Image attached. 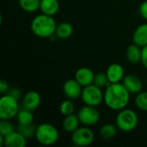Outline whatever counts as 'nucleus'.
<instances>
[{
  "label": "nucleus",
  "instance_id": "1",
  "mask_svg": "<svg viewBox=\"0 0 147 147\" xmlns=\"http://www.w3.org/2000/svg\"><path fill=\"white\" fill-rule=\"evenodd\" d=\"M131 94L122 83L110 84L105 88L103 102L106 106L115 111H120L129 103Z\"/></svg>",
  "mask_w": 147,
  "mask_h": 147
},
{
  "label": "nucleus",
  "instance_id": "2",
  "mask_svg": "<svg viewBox=\"0 0 147 147\" xmlns=\"http://www.w3.org/2000/svg\"><path fill=\"white\" fill-rule=\"evenodd\" d=\"M57 22L53 16L40 14L34 16L31 22L30 28L33 34L40 38H51L55 34Z\"/></svg>",
  "mask_w": 147,
  "mask_h": 147
},
{
  "label": "nucleus",
  "instance_id": "3",
  "mask_svg": "<svg viewBox=\"0 0 147 147\" xmlns=\"http://www.w3.org/2000/svg\"><path fill=\"white\" fill-rule=\"evenodd\" d=\"M34 137L39 144L49 146L57 143L59 138V133L53 125L50 123H41L37 126Z\"/></svg>",
  "mask_w": 147,
  "mask_h": 147
},
{
  "label": "nucleus",
  "instance_id": "4",
  "mask_svg": "<svg viewBox=\"0 0 147 147\" xmlns=\"http://www.w3.org/2000/svg\"><path fill=\"white\" fill-rule=\"evenodd\" d=\"M139 123V117L135 111L129 109H123L119 111L115 118V125L122 132H131L134 130Z\"/></svg>",
  "mask_w": 147,
  "mask_h": 147
},
{
  "label": "nucleus",
  "instance_id": "5",
  "mask_svg": "<svg viewBox=\"0 0 147 147\" xmlns=\"http://www.w3.org/2000/svg\"><path fill=\"white\" fill-rule=\"evenodd\" d=\"M18 99L7 93L0 98V119L11 120L16 116L20 108Z\"/></svg>",
  "mask_w": 147,
  "mask_h": 147
},
{
  "label": "nucleus",
  "instance_id": "6",
  "mask_svg": "<svg viewBox=\"0 0 147 147\" xmlns=\"http://www.w3.org/2000/svg\"><path fill=\"white\" fill-rule=\"evenodd\" d=\"M81 99L85 105L97 107L103 102L104 92L101 88L92 84L83 88Z\"/></svg>",
  "mask_w": 147,
  "mask_h": 147
},
{
  "label": "nucleus",
  "instance_id": "7",
  "mask_svg": "<svg viewBox=\"0 0 147 147\" xmlns=\"http://www.w3.org/2000/svg\"><path fill=\"white\" fill-rule=\"evenodd\" d=\"M95 135L90 127L84 126L77 128L71 133V142L74 146L79 147H86L91 145L94 141Z\"/></svg>",
  "mask_w": 147,
  "mask_h": 147
},
{
  "label": "nucleus",
  "instance_id": "8",
  "mask_svg": "<svg viewBox=\"0 0 147 147\" xmlns=\"http://www.w3.org/2000/svg\"><path fill=\"white\" fill-rule=\"evenodd\" d=\"M77 115L83 126L91 127L96 125L100 121V113L96 107L84 105L78 110Z\"/></svg>",
  "mask_w": 147,
  "mask_h": 147
},
{
  "label": "nucleus",
  "instance_id": "9",
  "mask_svg": "<svg viewBox=\"0 0 147 147\" xmlns=\"http://www.w3.org/2000/svg\"><path fill=\"white\" fill-rule=\"evenodd\" d=\"M27 139L18 131H15L6 136L0 135V145L5 147H25L27 146Z\"/></svg>",
  "mask_w": 147,
  "mask_h": 147
},
{
  "label": "nucleus",
  "instance_id": "10",
  "mask_svg": "<svg viewBox=\"0 0 147 147\" xmlns=\"http://www.w3.org/2000/svg\"><path fill=\"white\" fill-rule=\"evenodd\" d=\"M83 86L74 78L68 79L63 84V92L66 98L71 100H75L81 97Z\"/></svg>",
  "mask_w": 147,
  "mask_h": 147
},
{
  "label": "nucleus",
  "instance_id": "11",
  "mask_svg": "<svg viewBox=\"0 0 147 147\" xmlns=\"http://www.w3.org/2000/svg\"><path fill=\"white\" fill-rule=\"evenodd\" d=\"M121 83L131 95H137L143 90L142 80L140 78V77L134 74L125 76Z\"/></svg>",
  "mask_w": 147,
  "mask_h": 147
},
{
  "label": "nucleus",
  "instance_id": "12",
  "mask_svg": "<svg viewBox=\"0 0 147 147\" xmlns=\"http://www.w3.org/2000/svg\"><path fill=\"white\" fill-rule=\"evenodd\" d=\"M40 102H41L40 95L34 90H30L27 92L22 99V108L30 111L36 110L39 108Z\"/></svg>",
  "mask_w": 147,
  "mask_h": 147
},
{
  "label": "nucleus",
  "instance_id": "13",
  "mask_svg": "<svg viewBox=\"0 0 147 147\" xmlns=\"http://www.w3.org/2000/svg\"><path fill=\"white\" fill-rule=\"evenodd\" d=\"M106 74L110 84L121 83L125 77V70L121 64L113 63L107 68Z\"/></svg>",
  "mask_w": 147,
  "mask_h": 147
},
{
  "label": "nucleus",
  "instance_id": "14",
  "mask_svg": "<svg viewBox=\"0 0 147 147\" xmlns=\"http://www.w3.org/2000/svg\"><path fill=\"white\" fill-rule=\"evenodd\" d=\"M95 73L88 67H80L75 72V79L83 86H88L93 84Z\"/></svg>",
  "mask_w": 147,
  "mask_h": 147
},
{
  "label": "nucleus",
  "instance_id": "15",
  "mask_svg": "<svg viewBox=\"0 0 147 147\" xmlns=\"http://www.w3.org/2000/svg\"><path fill=\"white\" fill-rule=\"evenodd\" d=\"M133 42L141 47L147 45V23L140 24L133 34Z\"/></svg>",
  "mask_w": 147,
  "mask_h": 147
},
{
  "label": "nucleus",
  "instance_id": "16",
  "mask_svg": "<svg viewBox=\"0 0 147 147\" xmlns=\"http://www.w3.org/2000/svg\"><path fill=\"white\" fill-rule=\"evenodd\" d=\"M126 57L127 61L132 64H137L141 62L142 47L134 43L129 45L126 51Z\"/></svg>",
  "mask_w": 147,
  "mask_h": 147
},
{
  "label": "nucleus",
  "instance_id": "17",
  "mask_svg": "<svg viewBox=\"0 0 147 147\" xmlns=\"http://www.w3.org/2000/svg\"><path fill=\"white\" fill-rule=\"evenodd\" d=\"M59 9V0H40V10L42 14L48 16H54Z\"/></svg>",
  "mask_w": 147,
  "mask_h": 147
},
{
  "label": "nucleus",
  "instance_id": "18",
  "mask_svg": "<svg viewBox=\"0 0 147 147\" xmlns=\"http://www.w3.org/2000/svg\"><path fill=\"white\" fill-rule=\"evenodd\" d=\"M73 34V27L71 23L67 22H62L57 24L54 36L59 40L69 39Z\"/></svg>",
  "mask_w": 147,
  "mask_h": 147
},
{
  "label": "nucleus",
  "instance_id": "19",
  "mask_svg": "<svg viewBox=\"0 0 147 147\" xmlns=\"http://www.w3.org/2000/svg\"><path fill=\"white\" fill-rule=\"evenodd\" d=\"M79 124H81V123L79 121L78 115L72 114V115L65 116V118L62 121V127L66 133L71 134L77 128L79 127Z\"/></svg>",
  "mask_w": 147,
  "mask_h": 147
},
{
  "label": "nucleus",
  "instance_id": "20",
  "mask_svg": "<svg viewBox=\"0 0 147 147\" xmlns=\"http://www.w3.org/2000/svg\"><path fill=\"white\" fill-rule=\"evenodd\" d=\"M117 129L118 127H116V125L107 123L101 127L99 130V135L102 140H109L115 137V135L117 134Z\"/></svg>",
  "mask_w": 147,
  "mask_h": 147
},
{
  "label": "nucleus",
  "instance_id": "21",
  "mask_svg": "<svg viewBox=\"0 0 147 147\" xmlns=\"http://www.w3.org/2000/svg\"><path fill=\"white\" fill-rule=\"evenodd\" d=\"M16 118L17 121V124H20V125H26V124L33 123L34 121L33 111H30L22 108V109L19 110Z\"/></svg>",
  "mask_w": 147,
  "mask_h": 147
},
{
  "label": "nucleus",
  "instance_id": "22",
  "mask_svg": "<svg viewBox=\"0 0 147 147\" xmlns=\"http://www.w3.org/2000/svg\"><path fill=\"white\" fill-rule=\"evenodd\" d=\"M21 9L28 13H33L40 9V0H18Z\"/></svg>",
  "mask_w": 147,
  "mask_h": 147
},
{
  "label": "nucleus",
  "instance_id": "23",
  "mask_svg": "<svg viewBox=\"0 0 147 147\" xmlns=\"http://www.w3.org/2000/svg\"><path fill=\"white\" fill-rule=\"evenodd\" d=\"M36 127H37V126H35L34 123L26 124V125L17 124L16 131H18L27 140H28V139H31V138H33V137L35 136Z\"/></svg>",
  "mask_w": 147,
  "mask_h": 147
},
{
  "label": "nucleus",
  "instance_id": "24",
  "mask_svg": "<svg viewBox=\"0 0 147 147\" xmlns=\"http://www.w3.org/2000/svg\"><path fill=\"white\" fill-rule=\"evenodd\" d=\"M135 106L142 111H147V90L138 93L134 99Z\"/></svg>",
  "mask_w": 147,
  "mask_h": 147
},
{
  "label": "nucleus",
  "instance_id": "25",
  "mask_svg": "<svg viewBox=\"0 0 147 147\" xmlns=\"http://www.w3.org/2000/svg\"><path fill=\"white\" fill-rule=\"evenodd\" d=\"M74 111H75V106L71 99L67 98L66 100L63 101L59 105V112L64 116L72 115L74 114Z\"/></svg>",
  "mask_w": 147,
  "mask_h": 147
},
{
  "label": "nucleus",
  "instance_id": "26",
  "mask_svg": "<svg viewBox=\"0 0 147 147\" xmlns=\"http://www.w3.org/2000/svg\"><path fill=\"white\" fill-rule=\"evenodd\" d=\"M93 84L95 85H96L97 87L102 89V88H106L108 87L110 83L109 81V78H108V76L105 73L103 72H98V73H96L95 74V77H94V81H93Z\"/></svg>",
  "mask_w": 147,
  "mask_h": 147
},
{
  "label": "nucleus",
  "instance_id": "27",
  "mask_svg": "<svg viewBox=\"0 0 147 147\" xmlns=\"http://www.w3.org/2000/svg\"><path fill=\"white\" fill-rule=\"evenodd\" d=\"M16 128L14 124L10 121V120H1L0 121V135L6 136L13 132H15Z\"/></svg>",
  "mask_w": 147,
  "mask_h": 147
},
{
  "label": "nucleus",
  "instance_id": "28",
  "mask_svg": "<svg viewBox=\"0 0 147 147\" xmlns=\"http://www.w3.org/2000/svg\"><path fill=\"white\" fill-rule=\"evenodd\" d=\"M140 14L143 19L147 21V0L144 1L140 6Z\"/></svg>",
  "mask_w": 147,
  "mask_h": 147
},
{
  "label": "nucleus",
  "instance_id": "29",
  "mask_svg": "<svg viewBox=\"0 0 147 147\" xmlns=\"http://www.w3.org/2000/svg\"><path fill=\"white\" fill-rule=\"evenodd\" d=\"M9 90V84L4 80H1L0 81V93L2 95H4V94H7Z\"/></svg>",
  "mask_w": 147,
  "mask_h": 147
},
{
  "label": "nucleus",
  "instance_id": "30",
  "mask_svg": "<svg viewBox=\"0 0 147 147\" xmlns=\"http://www.w3.org/2000/svg\"><path fill=\"white\" fill-rule=\"evenodd\" d=\"M141 64L147 70V45L142 47V58H141Z\"/></svg>",
  "mask_w": 147,
  "mask_h": 147
},
{
  "label": "nucleus",
  "instance_id": "31",
  "mask_svg": "<svg viewBox=\"0 0 147 147\" xmlns=\"http://www.w3.org/2000/svg\"><path fill=\"white\" fill-rule=\"evenodd\" d=\"M9 94H10L11 96H13L14 97H16V99H20L22 97V91L18 89V88H13V89H9Z\"/></svg>",
  "mask_w": 147,
  "mask_h": 147
},
{
  "label": "nucleus",
  "instance_id": "32",
  "mask_svg": "<svg viewBox=\"0 0 147 147\" xmlns=\"http://www.w3.org/2000/svg\"><path fill=\"white\" fill-rule=\"evenodd\" d=\"M146 86H147V78H146Z\"/></svg>",
  "mask_w": 147,
  "mask_h": 147
}]
</instances>
